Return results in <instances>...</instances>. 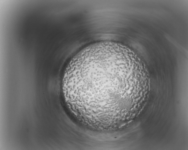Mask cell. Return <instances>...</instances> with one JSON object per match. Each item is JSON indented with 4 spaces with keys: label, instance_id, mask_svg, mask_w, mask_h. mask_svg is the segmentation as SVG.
<instances>
[{
    "label": "cell",
    "instance_id": "obj_1",
    "mask_svg": "<svg viewBox=\"0 0 188 150\" xmlns=\"http://www.w3.org/2000/svg\"><path fill=\"white\" fill-rule=\"evenodd\" d=\"M120 58L116 53L98 54L75 64L78 99L94 122L115 126L121 121L127 99L124 95L127 73L120 66Z\"/></svg>",
    "mask_w": 188,
    "mask_h": 150
}]
</instances>
